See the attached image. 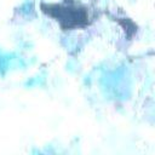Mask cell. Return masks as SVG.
<instances>
[{
	"label": "cell",
	"instance_id": "6da1fadb",
	"mask_svg": "<svg viewBox=\"0 0 155 155\" xmlns=\"http://www.w3.org/2000/svg\"><path fill=\"white\" fill-rule=\"evenodd\" d=\"M42 11L54 18L62 29L84 28L90 23V13L87 7L75 1H64L62 4H52L42 6Z\"/></svg>",
	"mask_w": 155,
	"mask_h": 155
}]
</instances>
